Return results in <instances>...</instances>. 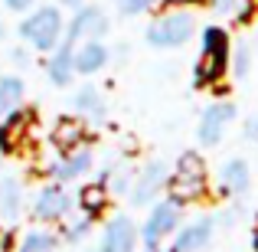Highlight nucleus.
Wrapping results in <instances>:
<instances>
[{
  "label": "nucleus",
  "instance_id": "nucleus-1",
  "mask_svg": "<svg viewBox=\"0 0 258 252\" xmlns=\"http://www.w3.org/2000/svg\"><path fill=\"white\" fill-rule=\"evenodd\" d=\"M164 190L170 193V203H176V207L196 203L203 193H206V161H203L196 151L180 154L176 170H173L170 180H167Z\"/></svg>",
  "mask_w": 258,
  "mask_h": 252
},
{
  "label": "nucleus",
  "instance_id": "nucleus-2",
  "mask_svg": "<svg viewBox=\"0 0 258 252\" xmlns=\"http://www.w3.org/2000/svg\"><path fill=\"white\" fill-rule=\"evenodd\" d=\"M17 33H20V39L36 46L39 53H52L62 43L66 20H62V13H59V7H36V10L17 26Z\"/></svg>",
  "mask_w": 258,
  "mask_h": 252
},
{
  "label": "nucleus",
  "instance_id": "nucleus-3",
  "mask_svg": "<svg viewBox=\"0 0 258 252\" xmlns=\"http://www.w3.org/2000/svg\"><path fill=\"white\" fill-rule=\"evenodd\" d=\"M193 26H196L193 13L180 7V10H170V13H164V17L154 20V23L147 26L144 39L151 46H157V49H176V46H183L189 36H193Z\"/></svg>",
  "mask_w": 258,
  "mask_h": 252
},
{
  "label": "nucleus",
  "instance_id": "nucleus-4",
  "mask_svg": "<svg viewBox=\"0 0 258 252\" xmlns=\"http://www.w3.org/2000/svg\"><path fill=\"white\" fill-rule=\"evenodd\" d=\"M108 33V13L101 10V7H79V13H76V20L69 23V30H66V43H72L76 46L79 39H101Z\"/></svg>",
  "mask_w": 258,
  "mask_h": 252
},
{
  "label": "nucleus",
  "instance_id": "nucleus-5",
  "mask_svg": "<svg viewBox=\"0 0 258 252\" xmlns=\"http://www.w3.org/2000/svg\"><path fill=\"white\" fill-rule=\"evenodd\" d=\"M232 118H235V105H232V102H226V98L213 102V105L203 112V118H200V131H196L200 144H206V147L219 144L222 131L229 128V121H232Z\"/></svg>",
  "mask_w": 258,
  "mask_h": 252
},
{
  "label": "nucleus",
  "instance_id": "nucleus-6",
  "mask_svg": "<svg viewBox=\"0 0 258 252\" xmlns=\"http://www.w3.org/2000/svg\"><path fill=\"white\" fill-rule=\"evenodd\" d=\"M72 210V196L66 193L59 183H49L36 193V203H33V216L39 223H56V220H66Z\"/></svg>",
  "mask_w": 258,
  "mask_h": 252
},
{
  "label": "nucleus",
  "instance_id": "nucleus-7",
  "mask_svg": "<svg viewBox=\"0 0 258 252\" xmlns=\"http://www.w3.org/2000/svg\"><path fill=\"white\" fill-rule=\"evenodd\" d=\"M176 223H180V207L176 203H157L154 207V213L147 216L144 229H141V239H144V246H157L164 236H170L176 229Z\"/></svg>",
  "mask_w": 258,
  "mask_h": 252
},
{
  "label": "nucleus",
  "instance_id": "nucleus-8",
  "mask_svg": "<svg viewBox=\"0 0 258 252\" xmlns=\"http://www.w3.org/2000/svg\"><path fill=\"white\" fill-rule=\"evenodd\" d=\"M164 187H167V167L160 164V161H154V164H147L138 177H134V183H131V203L147 207V203H154V196H157Z\"/></svg>",
  "mask_w": 258,
  "mask_h": 252
},
{
  "label": "nucleus",
  "instance_id": "nucleus-9",
  "mask_svg": "<svg viewBox=\"0 0 258 252\" xmlns=\"http://www.w3.org/2000/svg\"><path fill=\"white\" fill-rule=\"evenodd\" d=\"M138 246V229L127 216H111L105 223V233H101V246L98 252H134Z\"/></svg>",
  "mask_w": 258,
  "mask_h": 252
},
{
  "label": "nucleus",
  "instance_id": "nucleus-10",
  "mask_svg": "<svg viewBox=\"0 0 258 252\" xmlns=\"http://www.w3.org/2000/svg\"><path fill=\"white\" fill-rule=\"evenodd\" d=\"M108 49L98 43V39H88L82 43L76 53H72V66H76V72H82V76H95V72H101L108 66Z\"/></svg>",
  "mask_w": 258,
  "mask_h": 252
},
{
  "label": "nucleus",
  "instance_id": "nucleus-11",
  "mask_svg": "<svg viewBox=\"0 0 258 252\" xmlns=\"http://www.w3.org/2000/svg\"><path fill=\"white\" fill-rule=\"evenodd\" d=\"M219 180H222V193L242 196V193H248V183H252V170H248V164H245L242 158H232V161H226V164H222Z\"/></svg>",
  "mask_w": 258,
  "mask_h": 252
},
{
  "label": "nucleus",
  "instance_id": "nucleus-12",
  "mask_svg": "<svg viewBox=\"0 0 258 252\" xmlns=\"http://www.w3.org/2000/svg\"><path fill=\"white\" fill-rule=\"evenodd\" d=\"M85 138H88L85 125L76 121V118H62V121H56V128H52V144H56L62 154H72L76 147H82Z\"/></svg>",
  "mask_w": 258,
  "mask_h": 252
},
{
  "label": "nucleus",
  "instance_id": "nucleus-13",
  "mask_svg": "<svg viewBox=\"0 0 258 252\" xmlns=\"http://www.w3.org/2000/svg\"><path fill=\"white\" fill-rule=\"evenodd\" d=\"M72 43H62L59 49H52L49 63H46V76L52 85H69L76 79V66H72Z\"/></svg>",
  "mask_w": 258,
  "mask_h": 252
},
{
  "label": "nucleus",
  "instance_id": "nucleus-14",
  "mask_svg": "<svg viewBox=\"0 0 258 252\" xmlns=\"http://www.w3.org/2000/svg\"><path fill=\"white\" fill-rule=\"evenodd\" d=\"M26 128H30V115L26 112L17 108L13 115H7L4 125H0V151H7V154L20 151V141L26 138Z\"/></svg>",
  "mask_w": 258,
  "mask_h": 252
},
{
  "label": "nucleus",
  "instance_id": "nucleus-15",
  "mask_svg": "<svg viewBox=\"0 0 258 252\" xmlns=\"http://www.w3.org/2000/svg\"><path fill=\"white\" fill-rule=\"evenodd\" d=\"M92 170V151L82 144V147H76L72 154H66V161L62 164H49V174L56 177V180H76V177H82Z\"/></svg>",
  "mask_w": 258,
  "mask_h": 252
},
{
  "label": "nucleus",
  "instance_id": "nucleus-16",
  "mask_svg": "<svg viewBox=\"0 0 258 252\" xmlns=\"http://www.w3.org/2000/svg\"><path fill=\"white\" fill-rule=\"evenodd\" d=\"M209 236H213V220H196L176 236L173 252H200L209 246Z\"/></svg>",
  "mask_w": 258,
  "mask_h": 252
},
{
  "label": "nucleus",
  "instance_id": "nucleus-17",
  "mask_svg": "<svg viewBox=\"0 0 258 252\" xmlns=\"http://www.w3.org/2000/svg\"><path fill=\"white\" fill-rule=\"evenodd\" d=\"M226 69H229V56H219V53H203L200 56V63H196V72H193V79H196V85H216L222 76H226Z\"/></svg>",
  "mask_w": 258,
  "mask_h": 252
},
{
  "label": "nucleus",
  "instance_id": "nucleus-18",
  "mask_svg": "<svg viewBox=\"0 0 258 252\" xmlns=\"http://www.w3.org/2000/svg\"><path fill=\"white\" fill-rule=\"evenodd\" d=\"M72 105H76L79 115H85V118H92V121L105 118V98H101V92L95 85H82V88H79L76 98H72Z\"/></svg>",
  "mask_w": 258,
  "mask_h": 252
},
{
  "label": "nucleus",
  "instance_id": "nucleus-19",
  "mask_svg": "<svg viewBox=\"0 0 258 252\" xmlns=\"http://www.w3.org/2000/svg\"><path fill=\"white\" fill-rule=\"evenodd\" d=\"M20 102H23V79L4 76V79H0V121H4L7 115L17 112Z\"/></svg>",
  "mask_w": 258,
  "mask_h": 252
},
{
  "label": "nucleus",
  "instance_id": "nucleus-20",
  "mask_svg": "<svg viewBox=\"0 0 258 252\" xmlns=\"http://www.w3.org/2000/svg\"><path fill=\"white\" fill-rule=\"evenodd\" d=\"M105 203H108V187L101 180L85 183L82 193H79V207H82V213H88V216H98L101 210H105Z\"/></svg>",
  "mask_w": 258,
  "mask_h": 252
},
{
  "label": "nucleus",
  "instance_id": "nucleus-21",
  "mask_svg": "<svg viewBox=\"0 0 258 252\" xmlns=\"http://www.w3.org/2000/svg\"><path fill=\"white\" fill-rule=\"evenodd\" d=\"M20 210V183L13 180V177H7L4 183H0V213L7 216V220H13Z\"/></svg>",
  "mask_w": 258,
  "mask_h": 252
},
{
  "label": "nucleus",
  "instance_id": "nucleus-22",
  "mask_svg": "<svg viewBox=\"0 0 258 252\" xmlns=\"http://www.w3.org/2000/svg\"><path fill=\"white\" fill-rule=\"evenodd\" d=\"M203 53L229 56V33L222 30V26H206V30H203Z\"/></svg>",
  "mask_w": 258,
  "mask_h": 252
},
{
  "label": "nucleus",
  "instance_id": "nucleus-23",
  "mask_svg": "<svg viewBox=\"0 0 258 252\" xmlns=\"http://www.w3.org/2000/svg\"><path fill=\"white\" fill-rule=\"evenodd\" d=\"M59 246V239L52 233H43V229H33V233L23 236V246H20V252H52Z\"/></svg>",
  "mask_w": 258,
  "mask_h": 252
},
{
  "label": "nucleus",
  "instance_id": "nucleus-24",
  "mask_svg": "<svg viewBox=\"0 0 258 252\" xmlns=\"http://www.w3.org/2000/svg\"><path fill=\"white\" fill-rule=\"evenodd\" d=\"M66 220H69V216H66ZM92 223H95V216H88V213L76 216V220H69V223H66V239H69V242L85 239L88 229H92Z\"/></svg>",
  "mask_w": 258,
  "mask_h": 252
},
{
  "label": "nucleus",
  "instance_id": "nucleus-25",
  "mask_svg": "<svg viewBox=\"0 0 258 252\" xmlns=\"http://www.w3.org/2000/svg\"><path fill=\"white\" fill-rule=\"evenodd\" d=\"M248 69H252V49H248L245 43H239V46H235V53H232V72L239 79H245Z\"/></svg>",
  "mask_w": 258,
  "mask_h": 252
},
{
  "label": "nucleus",
  "instance_id": "nucleus-26",
  "mask_svg": "<svg viewBox=\"0 0 258 252\" xmlns=\"http://www.w3.org/2000/svg\"><path fill=\"white\" fill-rule=\"evenodd\" d=\"M151 7H154V0H121V13L124 17H138V13L151 10Z\"/></svg>",
  "mask_w": 258,
  "mask_h": 252
},
{
  "label": "nucleus",
  "instance_id": "nucleus-27",
  "mask_svg": "<svg viewBox=\"0 0 258 252\" xmlns=\"http://www.w3.org/2000/svg\"><path fill=\"white\" fill-rule=\"evenodd\" d=\"M242 4L245 0H213V7L219 13H235V10H242Z\"/></svg>",
  "mask_w": 258,
  "mask_h": 252
},
{
  "label": "nucleus",
  "instance_id": "nucleus-28",
  "mask_svg": "<svg viewBox=\"0 0 258 252\" xmlns=\"http://www.w3.org/2000/svg\"><path fill=\"white\" fill-rule=\"evenodd\" d=\"M131 180H134L131 174H118V177H114V183H111V190H114V193H127Z\"/></svg>",
  "mask_w": 258,
  "mask_h": 252
},
{
  "label": "nucleus",
  "instance_id": "nucleus-29",
  "mask_svg": "<svg viewBox=\"0 0 258 252\" xmlns=\"http://www.w3.org/2000/svg\"><path fill=\"white\" fill-rule=\"evenodd\" d=\"M33 4H36V0H4V7H7V10H13V13H23V10H30Z\"/></svg>",
  "mask_w": 258,
  "mask_h": 252
},
{
  "label": "nucleus",
  "instance_id": "nucleus-30",
  "mask_svg": "<svg viewBox=\"0 0 258 252\" xmlns=\"http://www.w3.org/2000/svg\"><path fill=\"white\" fill-rule=\"evenodd\" d=\"M245 141H258V115L245 121Z\"/></svg>",
  "mask_w": 258,
  "mask_h": 252
},
{
  "label": "nucleus",
  "instance_id": "nucleus-31",
  "mask_svg": "<svg viewBox=\"0 0 258 252\" xmlns=\"http://www.w3.org/2000/svg\"><path fill=\"white\" fill-rule=\"evenodd\" d=\"M10 59H13V63H17V66H20V63L26 66V63H30V53H26L23 46H17V49H10Z\"/></svg>",
  "mask_w": 258,
  "mask_h": 252
},
{
  "label": "nucleus",
  "instance_id": "nucleus-32",
  "mask_svg": "<svg viewBox=\"0 0 258 252\" xmlns=\"http://www.w3.org/2000/svg\"><path fill=\"white\" fill-rule=\"evenodd\" d=\"M0 252H13V239H10V233H4V229H0Z\"/></svg>",
  "mask_w": 258,
  "mask_h": 252
},
{
  "label": "nucleus",
  "instance_id": "nucleus-33",
  "mask_svg": "<svg viewBox=\"0 0 258 252\" xmlns=\"http://www.w3.org/2000/svg\"><path fill=\"white\" fill-rule=\"evenodd\" d=\"M167 7H173V10H180V7H193V4H203V0H164Z\"/></svg>",
  "mask_w": 258,
  "mask_h": 252
},
{
  "label": "nucleus",
  "instance_id": "nucleus-34",
  "mask_svg": "<svg viewBox=\"0 0 258 252\" xmlns=\"http://www.w3.org/2000/svg\"><path fill=\"white\" fill-rule=\"evenodd\" d=\"M59 4H62V7H72V10H79V7H82V0H59Z\"/></svg>",
  "mask_w": 258,
  "mask_h": 252
},
{
  "label": "nucleus",
  "instance_id": "nucleus-35",
  "mask_svg": "<svg viewBox=\"0 0 258 252\" xmlns=\"http://www.w3.org/2000/svg\"><path fill=\"white\" fill-rule=\"evenodd\" d=\"M144 252H160V249H157V246H147V249H144Z\"/></svg>",
  "mask_w": 258,
  "mask_h": 252
},
{
  "label": "nucleus",
  "instance_id": "nucleus-36",
  "mask_svg": "<svg viewBox=\"0 0 258 252\" xmlns=\"http://www.w3.org/2000/svg\"><path fill=\"white\" fill-rule=\"evenodd\" d=\"M170 252H173V249H170Z\"/></svg>",
  "mask_w": 258,
  "mask_h": 252
}]
</instances>
